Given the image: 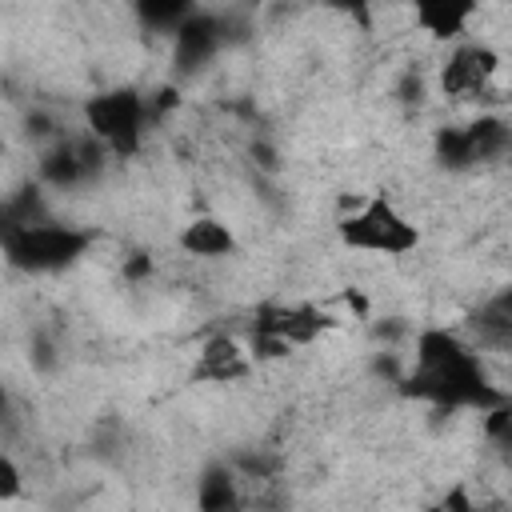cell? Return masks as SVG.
<instances>
[{
	"label": "cell",
	"instance_id": "cell-1",
	"mask_svg": "<svg viewBox=\"0 0 512 512\" xmlns=\"http://www.w3.org/2000/svg\"><path fill=\"white\" fill-rule=\"evenodd\" d=\"M412 392L448 408H492L504 396L488 388L476 352L456 340L452 332H424L416 344V372H412Z\"/></svg>",
	"mask_w": 512,
	"mask_h": 512
},
{
	"label": "cell",
	"instance_id": "cell-7",
	"mask_svg": "<svg viewBox=\"0 0 512 512\" xmlns=\"http://www.w3.org/2000/svg\"><path fill=\"white\" fill-rule=\"evenodd\" d=\"M176 44H172V56H176V68L180 72H196L204 68L216 48L224 44V20L220 16H208V12H192L176 32Z\"/></svg>",
	"mask_w": 512,
	"mask_h": 512
},
{
	"label": "cell",
	"instance_id": "cell-5",
	"mask_svg": "<svg viewBox=\"0 0 512 512\" xmlns=\"http://www.w3.org/2000/svg\"><path fill=\"white\" fill-rule=\"evenodd\" d=\"M436 148H440V160L452 164V168L484 164V160L504 156V148H508V124L496 120V116H480V120H472L468 128H448V132H440Z\"/></svg>",
	"mask_w": 512,
	"mask_h": 512
},
{
	"label": "cell",
	"instance_id": "cell-12",
	"mask_svg": "<svg viewBox=\"0 0 512 512\" xmlns=\"http://www.w3.org/2000/svg\"><path fill=\"white\" fill-rule=\"evenodd\" d=\"M200 508H208V512H220V508H236L240 504V496H236V480H232V472L228 468H208L204 472V480H200Z\"/></svg>",
	"mask_w": 512,
	"mask_h": 512
},
{
	"label": "cell",
	"instance_id": "cell-16",
	"mask_svg": "<svg viewBox=\"0 0 512 512\" xmlns=\"http://www.w3.org/2000/svg\"><path fill=\"white\" fill-rule=\"evenodd\" d=\"M252 4H264V0H252Z\"/></svg>",
	"mask_w": 512,
	"mask_h": 512
},
{
	"label": "cell",
	"instance_id": "cell-6",
	"mask_svg": "<svg viewBox=\"0 0 512 512\" xmlns=\"http://www.w3.org/2000/svg\"><path fill=\"white\" fill-rule=\"evenodd\" d=\"M500 68V56L484 44H460L448 60H444V72H440V84L448 96H480L492 76Z\"/></svg>",
	"mask_w": 512,
	"mask_h": 512
},
{
	"label": "cell",
	"instance_id": "cell-9",
	"mask_svg": "<svg viewBox=\"0 0 512 512\" xmlns=\"http://www.w3.org/2000/svg\"><path fill=\"white\" fill-rule=\"evenodd\" d=\"M248 372V360L240 352V344L232 336H212L192 368L196 380H212V384H228V380H240Z\"/></svg>",
	"mask_w": 512,
	"mask_h": 512
},
{
	"label": "cell",
	"instance_id": "cell-11",
	"mask_svg": "<svg viewBox=\"0 0 512 512\" xmlns=\"http://www.w3.org/2000/svg\"><path fill=\"white\" fill-rule=\"evenodd\" d=\"M132 12L148 32H176L196 12V0H132Z\"/></svg>",
	"mask_w": 512,
	"mask_h": 512
},
{
	"label": "cell",
	"instance_id": "cell-2",
	"mask_svg": "<svg viewBox=\"0 0 512 512\" xmlns=\"http://www.w3.org/2000/svg\"><path fill=\"white\" fill-rule=\"evenodd\" d=\"M0 244L16 268L56 272V268H68L88 248V236L64 224L36 220V224H0Z\"/></svg>",
	"mask_w": 512,
	"mask_h": 512
},
{
	"label": "cell",
	"instance_id": "cell-8",
	"mask_svg": "<svg viewBox=\"0 0 512 512\" xmlns=\"http://www.w3.org/2000/svg\"><path fill=\"white\" fill-rule=\"evenodd\" d=\"M480 0H412L416 24L436 40H456L476 16Z\"/></svg>",
	"mask_w": 512,
	"mask_h": 512
},
{
	"label": "cell",
	"instance_id": "cell-15",
	"mask_svg": "<svg viewBox=\"0 0 512 512\" xmlns=\"http://www.w3.org/2000/svg\"><path fill=\"white\" fill-rule=\"evenodd\" d=\"M8 416V396H4V388H0V420Z\"/></svg>",
	"mask_w": 512,
	"mask_h": 512
},
{
	"label": "cell",
	"instance_id": "cell-4",
	"mask_svg": "<svg viewBox=\"0 0 512 512\" xmlns=\"http://www.w3.org/2000/svg\"><path fill=\"white\" fill-rule=\"evenodd\" d=\"M88 136H96L108 152H132L144 132V100L132 88H112L88 100Z\"/></svg>",
	"mask_w": 512,
	"mask_h": 512
},
{
	"label": "cell",
	"instance_id": "cell-3",
	"mask_svg": "<svg viewBox=\"0 0 512 512\" xmlns=\"http://www.w3.org/2000/svg\"><path fill=\"white\" fill-rule=\"evenodd\" d=\"M340 240L348 248L376 252V256H408L420 244V232L388 200H368L364 208L340 220Z\"/></svg>",
	"mask_w": 512,
	"mask_h": 512
},
{
	"label": "cell",
	"instance_id": "cell-13",
	"mask_svg": "<svg viewBox=\"0 0 512 512\" xmlns=\"http://www.w3.org/2000/svg\"><path fill=\"white\" fill-rule=\"evenodd\" d=\"M16 492H20V468L8 456H0V500H12Z\"/></svg>",
	"mask_w": 512,
	"mask_h": 512
},
{
	"label": "cell",
	"instance_id": "cell-10",
	"mask_svg": "<svg viewBox=\"0 0 512 512\" xmlns=\"http://www.w3.org/2000/svg\"><path fill=\"white\" fill-rule=\"evenodd\" d=\"M180 248H184L188 256H208V260H216V256H228V252L236 248V236L228 232L224 220L200 216V220L184 224V232H180Z\"/></svg>",
	"mask_w": 512,
	"mask_h": 512
},
{
	"label": "cell",
	"instance_id": "cell-14",
	"mask_svg": "<svg viewBox=\"0 0 512 512\" xmlns=\"http://www.w3.org/2000/svg\"><path fill=\"white\" fill-rule=\"evenodd\" d=\"M328 8H340V12H360L368 0H324Z\"/></svg>",
	"mask_w": 512,
	"mask_h": 512
}]
</instances>
